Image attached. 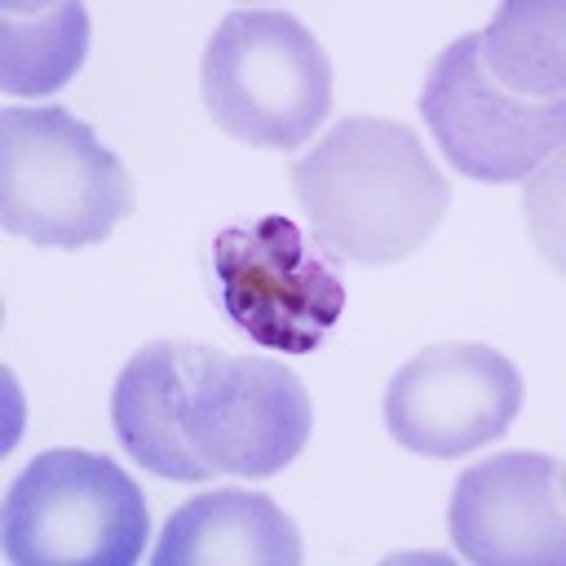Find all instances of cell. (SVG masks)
I'll list each match as a JSON object with an SVG mask.
<instances>
[{"instance_id":"obj_1","label":"cell","mask_w":566,"mask_h":566,"mask_svg":"<svg viewBox=\"0 0 566 566\" xmlns=\"http://www.w3.org/2000/svg\"><path fill=\"white\" fill-rule=\"evenodd\" d=\"M562 31V4L513 0L433 57L420 115L460 177L509 186L557 159L566 142Z\"/></svg>"},{"instance_id":"obj_2","label":"cell","mask_w":566,"mask_h":566,"mask_svg":"<svg viewBox=\"0 0 566 566\" xmlns=\"http://www.w3.org/2000/svg\"><path fill=\"white\" fill-rule=\"evenodd\" d=\"M296 203L314 239L358 265H394L438 230L451 186L416 128L349 115L292 164Z\"/></svg>"},{"instance_id":"obj_3","label":"cell","mask_w":566,"mask_h":566,"mask_svg":"<svg viewBox=\"0 0 566 566\" xmlns=\"http://www.w3.org/2000/svg\"><path fill=\"white\" fill-rule=\"evenodd\" d=\"M119 155L66 106L0 111V226L35 248H93L133 212Z\"/></svg>"},{"instance_id":"obj_4","label":"cell","mask_w":566,"mask_h":566,"mask_svg":"<svg viewBox=\"0 0 566 566\" xmlns=\"http://www.w3.org/2000/svg\"><path fill=\"white\" fill-rule=\"evenodd\" d=\"M199 88L212 124L261 150H292L332 111V62L283 9H230L203 44Z\"/></svg>"},{"instance_id":"obj_5","label":"cell","mask_w":566,"mask_h":566,"mask_svg":"<svg viewBox=\"0 0 566 566\" xmlns=\"http://www.w3.org/2000/svg\"><path fill=\"white\" fill-rule=\"evenodd\" d=\"M146 535L142 486L115 460L80 447L40 451L9 482L0 513V544L13 566H133Z\"/></svg>"},{"instance_id":"obj_6","label":"cell","mask_w":566,"mask_h":566,"mask_svg":"<svg viewBox=\"0 0 566 566\" xmlns=\"http://www.w3.org/2000/svg\"><path fill=\"white\" fill-rule=\"evenodd\" d=\"M212 279L226 318L256 345L310 354L345 310V274L292 217L265 212L212 239Z\"/></svg>"},{"instance_id":"obj_7","label":"cell","mask_w":566,"mask_h":566,"mask_svg":"<svg viewBox=\"0 0 566 566\" xmlns=\"http://www.w3.org/2000/svg\"><path fill=\"white\" fill-rule=\"evenodd\" d=\"M310 429L314 407L292 367L190 345L181 433L212 473L274 478L305 451Z\"/></svg>"},{"instance_id":"obj_8","label":"cell","mask_w":566,"mask_h":566,"mask_svg":"<svg viewBox=\"0 0 566 566\" xmlns=\"http://www.w3.org/2000/svg\"><path fill=\"white\" fill-rule=\"evenodd\" d=\"M517 367L473 340H447L411 354L385 385V429L398 447L455 460L495 442L522 411Z\"/></svg>"},{"instance_id":"obj_9","label":"cell","mask_w":566,"mask_h":566,"mask_svg":"<svg viewBox=\"0 0 566 566\" xmlns=\"http://www.w3.org/2000/svg\"><path fill=\"white\" fill-rule=\"evenodd\" d=\"M447 531L478 566H557L566 557L562 460L500 451L469 464L451 486Z\"/></svg>"},{"instance_id":"obj_10","label":"cell","mask_w":566,"mask_h":566,"mask_svg":"<svg viewBox=\"0 0 566 566\" xmlns=\"http://www.w3.org/2000/svg\"><path fill=\"white\" fill-rule=\"evenodd\" d=\"M155 566H296L301 531L261 491L221 486L181 504L150 553Z\"/></svg>"},{"instance_id":"obj_11","label":"cell","mask_w":566,"mask_h":566,"mask_svg":"<svg viewBox=\"0 0 566 566\" xmlns=\"http://www.w3.org/2000/svg\"><path fill=\"white\" fill-rule=\"evenodd\" d=\"M195 340H150L115 376L111 424L119 447L150 473L168 482H208L212 469L186 447L181 402L190 380Z\"/></svg>"},{"instance_id":"obj_12","label":"cell","mask_w":566,"mask_h":566,"mask_svg":"<svg viewBox=\"0 0 566 566\" xmlns=\"http://www.w3.org/2000/svg\"><path fill=\"white\" fill-rule=\"evenodd\" d=\"M88 53V9L4 4L0 9V88L9 97H44L75 80Z\"/></svg>"}]
</instances>
